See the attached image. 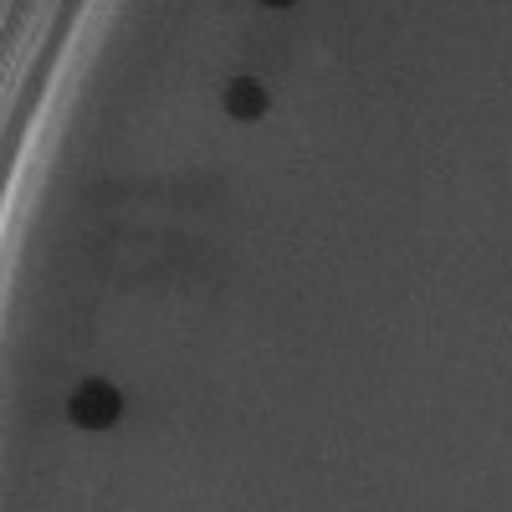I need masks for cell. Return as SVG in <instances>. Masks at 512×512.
<instances>
[{
  "mask_svg": "<svg viewBox=\"0 0 512 512\" xmlns=\"http://www.w3.org/2000/svg\"><path fill=\"white\" fill-rule=\"evenodd\" d=\"M226 113L231 118H262L267 113V88H262V82H251V77L231 82V88H226Z\"/></svg>",
  "mask_w": 512,
  "mask_h": 512,
  "instance_id": "2",
  "label": "cell"
},
{
  "mask_svg": "<svg viewBox=\"0 0 512 512\" xmlns=\"http://www.w3.org/2000/svg\"><path fill=\"white\" fill-rule=\"evenodd\" d=\"M72 420L77 425H88V431H108V425L123 415V400H118V390L113 384H103V379H88L82 390L72 395Z\"/></svg>",
  "mask_w": 512,
  "mask_h": 512,
  "instance_id": "1",
  "label": "cell"
},
{
  "mask_svg": "<svg viewBox=\"0 0 512 512\" xmlns=\"http://www.w3.org/2000/svg\"><path fill=\"white\" fill-rule=\"evenodd\" d=\"M267 6H292V0H267Z\"/></svg>",
  "mask_w": 512,
  "mask_h": 512,
  "instance_id": "3",
  "label": "cell"
}]
</instances>
